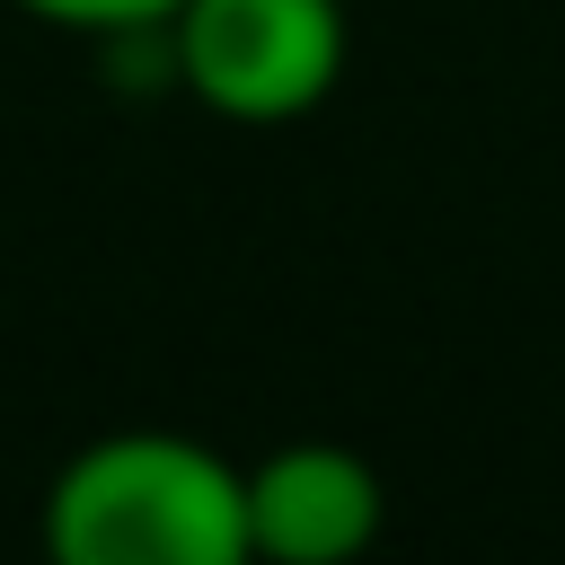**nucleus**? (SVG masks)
<instances>
[{
  "label": "nucleus",
  "instance_id": "7ed1b4c3",
  "mask_svg": "<svg viewBox=\"0 0 565 565\" xmlns=\"http://www.w3.org/2000/svg\"><path fill=\"white\" fill-rule=\"evenodd\" d=\"M388 486L353 441H282L247 468V556L265 565H344L380 539Z\"/></svg>",
  "mask_w": 565,
  "mask_h": 565
},
{
  "label": "nucleus",
  "instance_id": "f257e3e1",
  "mask_svg": "<svg viewBox=\"0 0 565 565\" xmlns=\"http://www.w3.org/2000/svg\"><path fill=\"white\" fill-rule=\"evenodd\" d=\"M35 539L53 565H247V468L194 433L124 424L53 468Z\"/></svg>",
  "mask_w": 565,
  "mask_h": 565
},
{
  "label": "nucleus",
  "instance_id": "f03ea898",
  "mask_svg": "<svg viewBox=\"0 0 565 565\" xmlns=\"http://www.w3.org/2000/svg\"><path fill=\"white\" fill-rule=\"evenodd\" d=\"M168 71L221 124H300L335 97L353 26L344 0H177Z\"/></svg>",
  "mask_w": 565,
  "mask_h": 565
},
{
  "label": "nucleus",
  "instance_id": "20e7f679",
  "mask_svg": "<svg viewBox=\"0 0 565 565\" xmlns=\"http://www.w3.org/2000/svg\"><path fill=\"white\" fill-rule=\"evenodd\" d=\"M9 9L62 35H159L177 18V0H9Z\"/></svg>",
  "mask_w": 565,
  "mask_h": 565
}]
</instances>
